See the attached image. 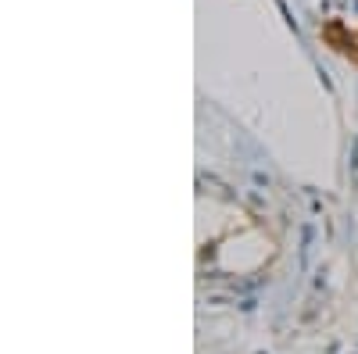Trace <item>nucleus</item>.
<instances>
[{"label":"nucleus","instance_id":"nucleus-1","mask_svg":"<svg viewBox=\"0 0 358 354\" xmlns=\"http://www.w3.org/2000/svg\"><path fill=\"white\" fill-rule=\"evenodd\" d=\"M322 40L330 50L351 57V61L358 65V29H348L344 22H330V25H322Z\"/></svg>","mask_w":358,"mask_h":354}]
</instances>
